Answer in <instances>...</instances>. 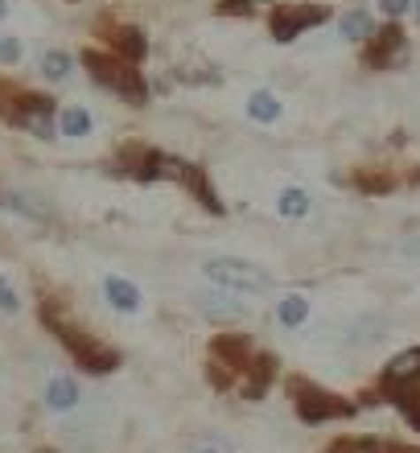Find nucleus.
I'll use <instances>...</instances> for the list:
<instances>
[{"mask_svg": "<svg viewBox=\"0 0 420 453\" xmlns=\"http://www.w3.org/2000/svg\"><path fill=\"white\" fill-rule=\"evenodd\" d=\"M37 322L50 330V338L71 355V363L79 371H87V375H111V371L124 363V350L120 346H111V342H103L99 334H91L79 318H74L62 301H54V297H46L42 305H37Z\"/></svg>", "mask_w": 420, "mask_h": 453, "instance_id": "obj_1", "label": "nucleus"}, {"mask_svg": "<svg viewBox=\"0 0 420 453\" xmlns=\"http://www.w3.org/2000/svg\"><path fill=\"white\" fill-rule=\"evenodd\" d=\"M0 119L9 128L37 136V141H54L58 136V104L46 91H29V87L4 83V79H0Z\"/></svg>", "mask_w": 420, "mask_h": 453, "instance_id": "obj_2", "label": "nucleus"}, {"mask_svg": "<svg viewBox=\"0 0 420 453\" xmlns=\"http://www.w3.org/2000/svg\"><path fill=\"white\" fill-rule=\"evenodd\" d=\"M83 71L99 91H108V96L133 104V108L149 104V83H144V74L136 71V62L120 58V54H111V50L91 46V50H83Z\"/></svg>", "mask_w": 420, "mask_h": 453, "instance_id": "obj_3", "label": "nucleus"}, {"mask_svg": "<svg viewBox=\"0 0 420 453\" xmlns=\"http://www.w3.org/2000/svg\"><path fill=\"white\" fill-rule=\"evenodd\" d=\"M256 355V342L248 334H215L206 350V380L215 392H235L248 358Z\"/></svg>", "mask_w": 420, "mask_h": 453, "instance_id": "obj_4", "label": "nucleus"}, {"mask_svg": "<svg viewBox=\"0 0 420 453\" xmlns=\"http://www.w3.org/2000/svg\"><path fill=\"white\" fill-rule=\"evenodd\" d=\"M288 400H293V412H297L305 425H325V420H347L355 417V404L342 400L338 392H325L305 375H293L288 380Z\"/></svg>", "mask_w": 420, "mask_h": 453, "instance_id": "obj_5", "label": "nucleus"}, {"mask_svg": "<svg viewBox=\"0 0 420 453\" xmlns=\"http://www.w3.org/2000/svg\"><path fill=\"white\" fill-rule=\"evenodd\" d=\"M202 276L215 280L218 288H227V293H240V297H260V293L272 288V276L260 264L240 260V256H215V260H206Z\"/></svg>", "mask_w": 420, "mask_h": 453, "instance_id": "obj_6", "label": "nucleus"}, {"mask_svg": "<svg viewBox=\"0 0 420 453\" xmlns=\"http://www.w3.org/2000/svg\"><path fill=\"white\" fill-rule=\"evenodd\" d=\"M330 21V4H317V0H280L268 12V34L272 42H297L301 34H309L317 25Z\"/></svg>", "mask_w": 420, "mask_h": 453, "instance_id": "obj_7", "label": "nucleus"}, {"mask_svg": "<svg viewBox=\"0 0 420 453\" xmlns=\"http://www.w3.org/2000/svg\"><path fill=\"white\" fill-rule=\"evenodd\" d=\"M272 380H277V355L256 346V355L248 358V367H243L235 392H240V400H248V404H260L268 395V388H272Z\"/></svg>", "mask_w": 420, "mask_h": 453, "instance_id": "obj_8", "label": "nucleus"}, {"mask_svg": "<svg viewBox=\"0 0 420 453\" xmlns=\"http://www.w3.org/2000/svg\"><path fill=\"white\" fill-rule=\"evenodd\" d=\"M404 46H409L404 29H400V25H384V29H371V37H367V54H363V58H367L371 71H387L392 62H400Z\"/></svg>", "mask_w": 420, "mask_h": 453, "instance_id": "obj_9", "label": "nucleus"}, {"mask_svg": "<svg viewBox=\"0 0 420 453\" xmlns=\"http://www.w3.org/2000/svg\"><path fill=\"white\" fill-rule=\"evenodd\" d=\"M186 194H194V203H202V211L206 215H227V206L218 203V194H215V186H210V173H206L202 165H186V173H181V181H178Z\"/></svg>", "mask_w": 420, "mask_h": 453, "instance_id": "obj_10", "label": "nucleus"}, {"mask_svg": "<svg viewBox=\"0 0 420 453\" xmlns=\"http://www.w3.org/2000/svg\"><path fill=\"white\" fill-rule=\"evenodd\" d=\"M412 383H420V346L400 350V355L384 367V392H404Z\"/></svg>", "mask_w": 420, "mask_h": 453, "instance_id": "obj_11", "label": "nucleus"}, {"mask_svg": "<svg viewBox=\"0 0 420 453\" xmlns=\"http://www.w3.org/2000/svg\"><path fill=\"white\" fill-rule=\"evenodd\" d=\"M79 400H83V392H79V380H74V375H50V383H46L50 412H74Z\"/></svg>", "mask_w": 420, "mask_h": 453, "instance_id": "obj_12", "label": "nucleus"}, {"mask_svg": "<svg viewBox=\"0 0 420 453\" xmlns=\"http://www.w3.org/2000/svg\"><path fill=\"white\" fill-rule=\"evenodd\" d=\"M103 297H108V305L116 313H141V288L128 280V276H108L103 280Z\"/></svg>", "mask_w": 420, "mask_h": 453, "instance_id": "obj_13", "label": "nucleus"}, {"mask_svg": "<svg viewBox=\"0 0 420 453\" xmlns=\"http://www.w3.org/2000/svg\"><path fill=\"white\" fill-rule=\"evenodd\" d=\"M111 54H120V58H128V62H136L141 66L144 62V54H149V42H144V34L136 29V25H120L116 29V37H111Z\"/></svg>", "mask_w": 420, "mask_h": 453, "instance_id": "obj_14", "label": "nucleus"}, {"mask_svg": "<svg viewBox=\"0 0 420 453\" xmlns=\"http://www.w3.org/2000/svg\"><path fill=\"white\" fill-rule=\"evenodd\" d=\"M198 301V310L206 313V318H215V322H223V318H243V305L235 301V293H202V297H194Z\"/></svg>", "mask_w": 420, "mask_h": 453, "instance_id": "obj_15", "label": "nucleus"}, {"mask_svg": "<svg viewBox=\"0 0 420 453\" xmlns=\"http://www.w3.org/2000/svg\"><path fill=\"white\" fill-rule=\"evenodd\" d=\"M305 318H309V297H305V293H288V297L277 301V322L285 326V330L305 326Z\"/></svg>", "mask_w": 420, "mask_h": 453, "instance_id": "obj_16", "label": "nucleus"}, {"mask_svg": "<svg viewBox=\"0 0 420 453\" xmlns=\"http://www.w3.org/2000/svg\"><path fill=\"white\" fill-rule=\"evenodd\" d=\"M91 128H95V119H91V111L87 108H62L58 111V132L62 136L83 141V136H91Z\"/></svg>", "mask_w": 420, "mask_h": 453, "instance_id": "obj_17", "label": "nucleus"}, {"mask_svg": "<svg viewBox=\"0 0 420 453\" xmlns=\"http://www.w3.org/2000/svg\"><path fill=\"white\" fill-rule=\"evenodd\" d=\"M280 111H285V104H280L272 91H252V96H248V116L260 119V124H277Z\"/></svg>", "mask_w": 420, "mask_h": 453, "instance_id": "obj_18", "label": "nucleus"}, {"mask_svg": "<svg viewBox=\"0 0 420 453\" xmlns=\"http://www.w3.org/2000/svg\"><path fill=\"white\" fill-rule=\"evenodd\" d=\"M371 29H375L371 12H363V9L342 12V21H338V34L347 37V42H367V37H371Z\"/></svg>", "mask_w": 420, "mask_h": 453, "instance_id": "obj_19", "label": "nucleus"}, {"mask_svg": "<svg viewBox=\"0 0 420 453\" xmlns=\"http://www.w3.org/2000/svg\"><path fill=\"white\" fill-rule=\"evenodd\" d=\"M42 74H46L50 83H62V79L74 74V58L66 50H46V54H42Z\"/></svg>", "mask_w": 420, "mask_h": 453, "instance_id": "obj_20", "label": "nucleus"}, {"mask_svg": "<svg viewBox=\"0 0 420 453\" xmlns=\"http://www.w3.org/2000/svg\"><path fill=\"white\" fill-rule=\"evenodd\" d=\"M309 194L301 190V186H288V190H280V198H277V211L285 219H305L309 215Z\"/></svg>", "mask_w": 420, "mask_h": 453, "instance_id": "obj_21", "label": "nucleus"}, {"mask_svg": "<svg viewBox=\"0 0 420 453\" xmlns=\"http://www.w3.org/2000/svg\"><path fill=\"white\" fill-rule=\"evenodd\" d=\"M325 453H384V445L375 437H338V441H330Z\"/></svg>", "mask_w": 420, "mask_h": 453, "instance_id": "obj_22", "label": "nucleus"}, {"mask_svg": "<svg viewBox=\"0 0 420 453\" xmlns=\"http://www.w3.org/2000/svg\"><path fill=\"white\" fill-rule=\"evenodd\" d=\"M186 453H235V445L227 437H218V433H202V437H194Z\"/></svg>", "mask_w": 420, "mask_h": 453, "instance_id": "obj_23", "label": "nucleus"}, {"mask_svg": "<svg viewBox=\"0 0 420 453\" xmlns=\"http://www.w3.org/2000/svg\"><path fill=\"white\" fill-rule=\"evenodd\" d=\"M21 310V293L9 285V276H0V313H17Z\"/></svg>", "mask_w": 420, "mask_h": 453, "instance_id": "obj_24", "label": "nucleus"}, {"mask_svg": "<svg viewBox=\"0 0 420 453\" xmlns=\"http://www.w3.org/2000/svg\"><path fill=\"white\" fill-rule=\"evenodd\" d=\"M0 62H4V66H17V62H21V42L12 34H0Z\"/></svg>", "mask_w": 420, "mask_h": 453, "instance_id": "obj_25", "label": "nucleus"}, {"mask_svg": "<svg viewBox=\"0 0 420 453\" xmlns=\"http://www.w3.org/2000/svg\"><path fill=\"white\" fill-rule=\"evenodd\" d=\"M400 400V408H404V417L412 420V429L420 433V395H412V392H392Z\"/></svg>", "mask_w": 420, "mask_h": 453, "instance_id": "obj_26", "label": "nucleus"}, {"mask_svg": "<svg viewBox=\"0 0 420 453\" xmlns=\"http://www.w3.org/2000/svg\"><path fill=\"white\" fill-rule=\"evenodd\" d=\"M215 12H231V17H256L252 0H218Z\"/></svg>", "mask_w": 420, "mask_h": 453, "instance_id": "obj_27", "label": "nucleus"}, {"mask_svg": "<svg viewBox=\"0 0 420 453\" xmlns=\"http://www.w3.org/2000/svg\"><path fill=\"white\" fill-rule=\"evenodd\" d=\"M379 9H384L387 17H404V12L412 9V0H379Z\"/></svg>", "mask_w": 420, "mask_h": 453, "instance_id": "obj_28", "label": "nucleus"}, {"mask_svg": "<svg viewBox=\"0 0 420 453\" xmlns=\"http://www.w3.org/2000/svg\"><path fill=\"white\" fill-rule=\"evenodd\" d=\"M387 453H420V449H404V445H392Z\"/></svg>", "mask_w": 420, "mask_h": 453, "instance_id": "obj_29", "label": "nucleus"}, {"mask_svg": "<svg viewBox=\"0 0 420 453\" xmlns=\"http://www.w3.org/2000/svg\"><path fill=\"white\" fill-rule=\"evenodd\" d=\"M4 17H9V0H0V21H4Z\"/></svg>", "mask_w": 420, "mask_h": 453, "instance_id": "obj_30", "label": "nucleus"}, {"mask_svg": "<svg viewBox=\"0 0 420 453\" xmlns=\"http://www.w3.org/2000/svg\"><path fill=\"white\" fill-rule=\"evenodd\" d=\"M412 9H416V17H420V0H412Z\"/></svg>", "mask_w": 420, "mask_h": 453, "instance_id": "obj_31", "label": "nucleus"}]
</instances>
